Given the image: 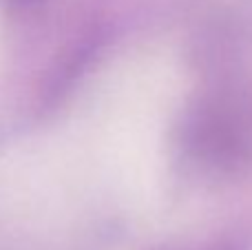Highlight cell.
<instances>
[{
  "mask_svg": "<svg viewBox=\"0 0 252 250\" xmlns=\"http://www.w3.org/2000/svg\"><path fill=\"white\" fill-rule=\"evenodd\" d=\"M175 149L182 162L197 171H235L248 159L250 137L241 115L221 97L190 102L175 128Z\"/></svg>",
  "mask_w": 252,
  "mask_h": 250,
  "instance_id": "obj_1",
  "label": "cell"
},
{
  "mask_svg": "<svg viewBox=\"0 0 252 250\" xmlns=\"http://www.w3.org/2000/svg\"><path fill=\"white\" fill-rule=\"evenodd\" d=\"M9 2H11L13 7L29 9V7H33V4H40V2H42V0H9Z\"/></svg>",
  "mask_w": 252,
  "mask_h": 250,
  "instance_id": "obj_2",
  "label": "cell"
}]
</instances>
